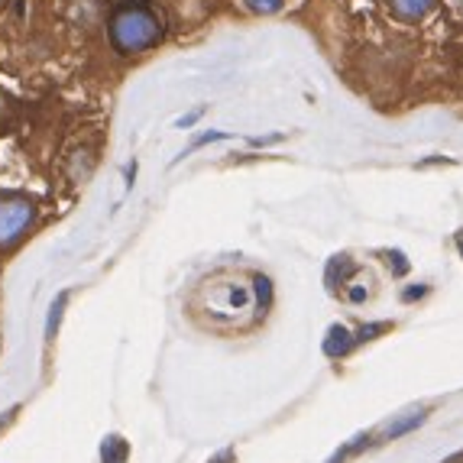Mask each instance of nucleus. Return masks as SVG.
Here are the masks:
<instances>
[{
  "label": "nucleus",
  "instance_id": "f257e3e1",
  "mask_svg": "<svg viewBox=\"0 0 463 463\" xmlns=\"http://www.w3.org/2000/svg\"><path fill=\"white\" fill-rule=\"evenodd\" d=\"M266 298H269V282L256 279L250 286L240 276H221L211 279L198 288L194 311L204 315L214 327H243L256 315H263Z\"/></svg>",
  "mask_w": 463,
  "mask_h": 463
},
{
  "label": "nucleus",
  "instance_id": "f03ea898",
  "mask_svg": "<svg viewBox=\"0 0 463 463\" xmlns=\"http://www.w3.org/2000/svg\"><path fill=\"white\" fill-rule=\"evenodd\" d=\"M163 36V20L153 7L146 4H127L114 14L110 20V39L120 52H143V49L156 46Z\"/></svg>",
  "mask_w": 463,
  "mask_h": 463
},
{
  "label": "nucleus",
  "instance_id": "7ed1b4c3",
  "mask_svg": "<svg viewBox=\"0 0 463 463\" xmlns=\"http://www.w3.org/2000/svg\"><path fill=\"white\" fill-rule=\"evenodd\" d=\"M36 221V204L24 194H7L0 198V250L16 247L30 233Z\"/></svg>",
  "mask_w": 463,
  "mask_h": 463
},
{
  "label": "nucleus",
  "instance_id": "20e7f679",
  "mask_svg": "<svg viewBox=\"0 0 463 463\" xmlns=\"http://www.w3.org/2000/svg\"><path fill=\"white\" fill-rule=\"evenodd\" d=\"M434 7H438V0H389V10L399 20H425Z\"/></svg>",
  "mask_w": 463,
  "mask_h": 463
},
{
  "label": "nucleus",
  "instance_id": "39448f33",
  "mask_svg": "<svg viewBox=\"0 0 463 463\" xmlns=\"http://www.w3.org/2000/svg\"><path fill=\"white\" fill-rule=\"evenodd\" d=\"M350 347H354V334L347 331V327H340V325H334L331 331H327V340H325V354L327 356H344V354H350Z\"/></svg>",
  "mask_w": 463,
  "mask_h": 463
},
{
  "label": "nucleus",
  "instance_id": "423d86ee",
  "mask_svg": "<svg viewBox=\"0 0 463 463\" xmlns=\"http://www.w3.org/2000/svg\"><path fill=\"white\" fill-rule=\"evenodd\" d=\"M127 457H130V448H127V440L120 438V434L104 438V444H100V460L104 463H127Z\"/></svg>",
  "mask_w": 463,
  "mask_h": 463
},
{
  "label": "nucleus",
  "instance_id": "0eeeda50",
  "mask_svg": "<svg viewBox=\"0 0 463 463\" xmlns=\"http://www.w3.org/2000/svg\"><path fill=\"white\" fill-rule=\"evenodd\" d=\"M425 418H428V411H425V409H418V411H411L409 418H402V421H395V425H389V428H386V434H389V438H402V434H409L411 428L421 425Z\"/></svg>",
  "mask_w": 463,
  "mask_h": 463
},
{
  "label": "nucleus",
  "instance_id": "6e6552de",
  "mask_svg": "<svg viewBox=\"0 0 463 463\" xmlns=\"http://www.w3.org/2000/svg\"><path fill=\"white\" fill-rule=\"evenodd\" d=\"M366 444H370V434H356V438L350 440L347 448H340L337 454H334V457H331V460H327V463H344V460H347V457H354V454H356V450H360V448H366Z\"/></svg>",
  "mask_w": 463,
  "mask_h": 463
},
{
  "label": "nucleus",
  "instance_id": "1a4fd4ad",
  "mask_svg": "<svg viewBox=\"0 0 463 463\" xmlns=\"http://www.w3.org/2000/svg\"><path fill=\"white\" fill-rule=\"evenodd\" d=\"M243 7L253 10V14H279L286 7V0H243Z\"/></svg>",
  "mask_w": 463,
  "mask_h": 463
},
{
  "label": "nucleus",
  "instance_id": "9d476101",
  "mask_svg": "<svg viewBox=\"0 0 463 463\" xmlns=\"http://www.w3.org/2000/svg\"><path fill=\"white\" fill-rule=\"evenodd\" d=\"M65 301H69V295H59V298H55V305H52V311H49V325H46V337L49 340L55 337V327H59V317H62V311H65Z\"/></svg>",
  "mask_w": 463,
  "mask_h": 463
},
{
  "label": "nucleus",
  "instance_id": "9b49d317",
  "mask_svg": "<svg viewBox=\"0 0 463 463\" xmlns=\"http://www.w3.org/2000/svg\"><path fill=\"white\" fill-rule=\"evenodd\" d=\"M383 331H389V325H370V327H364V331H360V337H354V344H364V340H373L376 334H383Z\"/></svg>",
  "mask_w": 463,
  "mask_h": 463
},
{
  "label": "nucleus",
  "instance_id": "f8f14e48",
  "mask_svg": "<svg viewBox=\"0 0 463 463\" xmlns=\"http://www.w3.org/2000/svg\"><path fill=\"white\" fill-rule=\"evenodd\" d=\"M421 295H425V288H409V292H405V301H411V298H421Z\"/></svg>",
  "mask_w": 463,
  "mask_h": 463
},
{
  "label": "nucleus",
  "instance_id": "ddd939ff",
  "mask_svg": "<svg viewBox=\"0 0 463 463\" xmlns=\"http://www.w3.org/2000/svg\"><path fill=\"white\" fill-rule=\"evenodd\" d=\"M364 298H366L364 288H354V292H350V301H364Z\"/></svg>",
  "mask_w": 463,
  "mask_h": 463
},
{
  "label": "nucleus",
  "instance_id": "4468645a",
  "mask_svg": "<svg viewBox=\"0 0 463 463\" xmlns=\"http://www.w3.org/2000/svg\"><path fill=\"white\" fill-rule=\"evenodd\" d=\"M214 463H233V454H231V450H224V454L217 457V460H214Z\"/></svg>",
  "mask_w": 463,
  "mask_h": 463
},
{
  "label": "nucleus",
  "instance_id": "2eb2a0df",
  "mask_svg": "<svg viewBox=\"0 0 463 463\" xmlns=\"http://www.w3.org/2000/svg\"><path fill=\"white\" fill-rule=\"evenodd\" d=\"M457 250H460V256H463V231H457Z\"/></svg>",
  "mask_w": 463,
  "mask_h": 463
},
{
  "label": "nucleus",
  "instance_id": "dca6fc26",
  "mask_svg": "<svg viewBox=\"0 0 463 463\" xmlns=\"http://www.w3.org/2000/svg\"><path fill=\"white\" fill-rule=\"evenodd\" d=\"M4 110H7V100H4V94H0V117H4Z\"/></svg>",
  "mask_w": 463,
  "mask_h": 463
},
{
  "label": "nucleus",
  "instance_id": "f3484780",
  "mask_svg": "<svg viewBox=\"0 0 463 463\" xmlns=\"http://www.w3.org/2000/svg\"><path fill=\"white\" fill-rule=\"evenodd\" d=\"M444 463H463V454H457V457H450V460H444Z\"/></svg>",
  "mask_w": 463,
  "mask_h": 463
},
{
  "label": "nucleus",
  "instance_id": "a211bd4d",
  "mask_svg": "<svg viewBox=\"0 0 463 463\" xmlns=\"http://www.w3.org/2000/svg\"><path fill=\"white\" fill-rule=\"evenodd\" d=\"M454 4H457V7H460V10H463V0H454Z\"/></svg>",
  "mask_w": 463,
  "mask_h": 463
}]
</instances>
